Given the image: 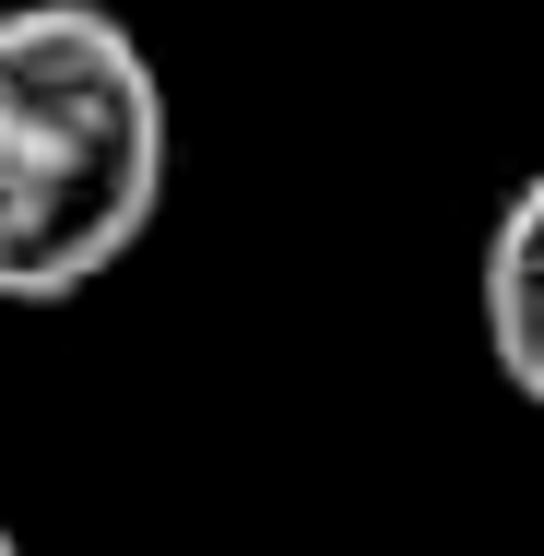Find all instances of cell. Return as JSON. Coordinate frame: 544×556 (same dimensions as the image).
Masks as SVG:
<instances>
[{
	"label": "cell",
	"mask_w": 544,
	"mask_h": 556,
	"mask_svg": "<svg viewBox=\"0 0 544 556\" xmlns=\"http://www.w3.org/2000/svg\"><path fill=\"white\" fill-rule=\"evenodd\" d=\"M166 214V84L107 0L0 12V308H72Z\"/></svg>",
	"instance_id": "1"
},
{
	"label": "cell",
	"mask_w": 544,
	"mask_h": 556,
	"mask_svg": "<svg viewBox=\"0 0 544 556\" xmlns=\"http://www.w3.org/2000/svg\"><path fill=\"white\" fill-rule=\"evenodd\" d=\"M473 320H485L497 379L544 415V166L497 202V225H485V261H473Z\"/></svg>",
	"instance_id": "2"
},
{
	"label": "cell",
	"mask_w": 544,
	"mask_h": 556,
	"mask_svg": "<svg viewBox=\"0 0 544 556\" xmlns=\"http://www.w3.org/2000/svg\"><path fill=\"white\" fill-rule=\"evenodd\" d=\"M0 556H24V533H12V521H0Z\"/></svg>",
	"instance_id": "3"
}]
</instances>
